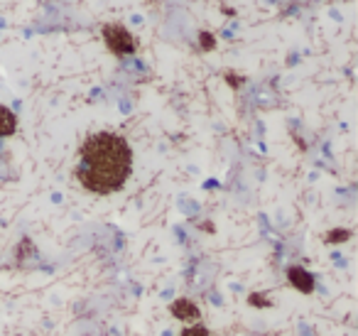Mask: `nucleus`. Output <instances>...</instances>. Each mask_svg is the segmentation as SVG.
<instances>
[{
  "instance_id": "1a4fd4ad",
  "label": "nucleus",
  "mask_w": 358,
  "mask_h": 336,
  "mask_svg": "<svg viewBox=\"0 0 358 336\" xmlns=\"http://www.w3.org/2000/svg\"><path fill=\"white\" fill-rule=\"evenodd\" d=\"M199 44H201V49H204V52H211V49L216 47L214 35H211V32H199Z\"/></svg>"
},
{
  "instance_id": "6e6552de",
  "label": "nucleus",
  "mask_w": 358,
  "mask_h": 336,
  "mask_svg": "<svg viewBox=\"0 0 358 336\" xmlns=\"http://www.w3.org/2000/svg\"><path fill=\"white\" fill-rule=\"evenodd\" d=\"M179 336H214L204 324H189V327H184Z\"/></svg>"
},
{
  "instance_id": "f03ea898",
  "label": "nucleus",
  "mask_w": 358,
  "mask_h": 336,
  "mask_svg": "<svg viewBox=\"0 0 358 336\" xmlns=\"http://www.w3.org/2000/svg\"><path fill=\"white\" fill-rule=\"evenodd\" d=\"M101 35H103L106 47H108L116 57H130V54H135V49H138L135 37L128 32V27H123V25H118V22L103 25Z\"/></svg>"
},
{
  "instance_id": "f257e3e1",
  "label": "nucleus",
  "mask_w": 358,
  "mask_h": 336,
  "mask_svg": "<svg viewBox=\"0 0 358 336\" xmlns=\"http://www.w3.org/2000/svg\"><path fill=\"white\" fill-rule=\"evenodd\" d=\"M74 174L76 182L96 197H108L120 192L133 174L130 142L123 135L111 130L88 135L79 147Z\"/></svg>"
},
{
  "instance_id": "9d476101",
  "label": "nucleus",
  "mask_w": 358,
  "mask_h": 336,
  "mask_svg": "<svg viewBox=\"0 0 358 336\" xmlns=\"http://www.w3.org/2000/svg\"><path fill=\"white\" fill-rule=\"evenodd\" d=\"M226 81L231 84V88H238V86L243 84V79H240V76H236V74H231V71L226 74Z\"/></svg>"
},
{
  "instance_id": "39448f33",
  "label": "nucleus",
  "mask_w": 358,
  "mask_h": 336,
  "mask_svg": "<svg viewBox=\"0 0 358 336\" xmlns=\"http://www.w3.org/2000/svg\"><path fill=\"white\" fill-rule=\"evenodd\" d=\"M15 130H17V116L7 106H0V137H10Z\"/></svg>"
},
{
  "instance_id": "7ed1b4c3",
  "label": "nucleus",
  "mask_w": 358,
  "mask_h": 336,
  "mask_svg": "<svg viewBox=\"0 0 358 336\" xmlns=\"http://www.w3.org/2000/svg\"><path fill=\"white\" fill-rule=\"evenodd\" d=\"M169 314H172L174 319L184 322V324H199V319H201L199 304H197L194 299H189V297H177V299H172Z\"/></svg>"
},
{
  "instance_id": "20e7f679",
  "label": "nucleus",
  "mask_w": 358,
  "mask_h": 336,
  "mask_svg": "<svg viewBox=\"0 0 358 336\" xmlns=\"http://www.w3.org/2000/svg\"><path fill=\"white\" fill-rule=\"evenodd\" d=\"M287 280H289V285H292L299 294H312V292L317 290V280H314V275H312L307 268L289 265V268H287Z\"/></svg>"
},
{
  "instance_id": "0eeeda50",
  "label": "nucleus",
  "mask_w": 358,
  "mask_h": 336,
  "mask_svg": "<svg viewBox=\"0 0 358 336\" xmlns=\"http://www.w3.org/2000/svg\"><path fill=\"white\" fill-rule=\"evenodd\" d=\"M248 304H250V307H263V309H265V307H273V299H270L268 294H263V292H250V294H248Z\"/></svg>"
},
{
  "instance_id": "423d86ee",
  "label": "nucleus",
  "mask_w": 358,
  "mask_h": 336,
  "mask_svg": "<svg viewBox=\"0 0 358 336\" xmlns=\"http://www.w3.org/2000/svg\"><path fill=\"white\" fill-rule=\"evenodd\" d=\"M351 231L349 228H331V231H326L324 233V243L326 246H341V243H346V241H351Z\"/></svg>"
}]
</instances>
